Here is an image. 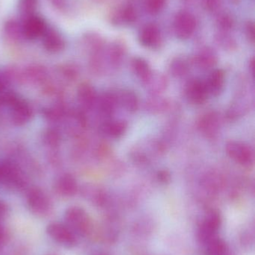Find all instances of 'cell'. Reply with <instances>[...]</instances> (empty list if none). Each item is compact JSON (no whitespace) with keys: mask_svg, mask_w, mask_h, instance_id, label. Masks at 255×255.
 Returning a JSON list of instances; mask_svg holds the SVG:
<instances>
[{"mask_svg":"<svg viewBox=\"0 0 255 255\" xmlns=\"http://www.w3.org/2000/svg\"><path fill=\"white\" fill-rule=\"evenodd\" d=\"M137 13L134 7L131 5H126L115 10L112 16V22L120 24H132L136 20Z\"/></svg>","mask_w":255,"mask_h":255,"instance_id":"obj_14","label":"cell"},{"mask_svg":"<svg viewBox=\"0 0 255 255\" xmlns=\"http://www.w3.org/2000/svg\"><path fill=\"white\" fill-rule=\"evenodd\" d=\"M159 178L162 181H168L169 180V175L166 174V172H161L159 175Z\"/></svg>","mask_w":255,"mask_h":255,"instance_id":"obj_33","label":"cell"},{"mask_svg":"<svg viewBox=\"0 0 255 255\" xmlns=\"http://www.w3.org/2000/svg\"><path fill=\"white\" fill-rule=\"evenodd\" d=\"M166 4V0H146L145 6L147 10L151 14H156L161 11Z\"/></svg>","mask_w":255,"mask_h":255,"instance_id":"obj_26","label":"cell"},{"mask_svg":"<svg viewBox=\"0 0 255 255\" xmlns=\"http://www.w3.org/2000/svg\"><path fill=\"white\" fill-rule=\"evenodd\" d=\"M22 178L17 168L11 163H0V184L9 187L22 185Z\"/></svg>","mask_w":255,"mask_h":255,"instance_id":"obj_9","label":"cell"},{"mask_svg":"<svg viewBox=\"0 0 255 255\" xmlns=\"http://www.w3.org/2000/svg\"><path fill=\"white\" fill-rule=\"evenodd\" d=\"M1 103H6L10 107L12 121L16 125H22L29 121L31 109L28 104L12 94H7L0 98Z\"/></svg>","mask_w":255,"mask_h":255,"instance_id":"obj_3","label":"cell"},{"mask_svg":"<svg viewBox=\"0 0 255 255\" xmlns=\"http://www.w3.org/2000/svg\"><path fill=\"white\" fill-rule=\"evenodd\" d=\"M55 190L63 197H71L77 192L76 180L71 175H64L57 181Z\"/></svg>","mask_w":255,"mask_h":255,"instance_id":"obj_13","label":"cell"},{"mask_svg":"<svg viewBox=\"0 0 255 255\" xmlns=\"http://www.w3.org/2000/svg\"><path fill=\"white\" fill-rule=\"evenodd\" d=\"M66 225L79 236H88L92 230V223L88 213L80 207L69 208L64 214Z\"/></svg>","mask_w":255,"mask_h":255,"instance_id":"obj_1","label":"cell"},{"mask_svg":"<svg viewBox=\"0 0 255 255\" xmlns=\"http://www.w3.org/2000/svg\"><path fill=\"white\" fill-rule=\"evenodd\" d=\"M160 39V29L154 23L145 25L139 33V42L145 47H154L158 44Z\"/></svg>","mask_w":255,"mask_h":255,"instance_id":"obj_11","label":"cell"},{"mask_svg":"<svg viewBox=\"0 0 255 255\" xmlns=\"http://www.w3.org/2000/svg\"><path fill=\"white\" fill-rule=\"evenodd\" d=\"M171 70L175 76H181L187 72V66L184 61L176 60L172 63Z\"/></svg>","mask_w":255,"mask_h":255,"instance_id":"obj_28","label":"cell"},{"mask_svg":"<svg viewBox=\"0 0 255 255\" xmlns=\"http://www.w3.org/2000/svg\"><path fill=\"white\" fill-rule=\"evenodd\" d=\"M127 124L124 121H112L105 126V131L111 137L119 138L127 130Z\"/></svg>","mask_w":255,"mask_h":255,"instance_id":"obj_22","label":"cell"},{"mask_svg":"<svg viewBox=\"0 0 255 255\" xmlns=\"http://www.w3.org/2000/svg\"><path fill=\"white\" fill-rule=\"evenodd\" d=\"M46 30V24L41 18L28 16L23 27V33L28 39L34 40L43 35Z\"/></svg>","mask_w":255,"mask_h":255,"instance_id":"obj_10","label":"cell"},{"mask_svg":"<svg viewBox=\"0 0 255 255\" xmlns=\"http://www.w3.org/2000/svg\"></svg>","mask_w":255,"mask_h":255,"instance_id":"obj_35","label":"cell"},{"mask_svg":"<svg viewBox=\"0 0 255 255\" xmlns=\"http://www.w3.org/2000/svg\"><path fill=\"white\" fill-rule=\"evenodd\" d=\"M27 203L30 211L38 217H46L52 210L50 199L44 192L38 188L30 190L27 196Z\"/></svg>","mask_w":255,"mask_h":255,"instance_id":"obj_6","label":"cell"},{"mask_svg":"<svg viewBox=\"0 0 255 255\" xmlns=\"http://www.w3.org/2000/svg\"><path fill=\"white\" fill-rule=\"evenodd\" d=\"M43 35V45L49 52H59L64 48V40L56 31L46 30Z\"/></svg>","mask_w":255,"mask_h":255,"instance_id":"obj_15","label":"cell"},{"mask_svg":"<svg viewBox=\"0 0 255 255\" xmlns=\"http://www.w3.org/2000/svg\"><path fill=\"white\" fill-rule=\"evenodd\" d=\"M117 105V96L112 94H105L100 100V108L105 115H112L115 112Z\"/></svg>","mask_w":255,"mask_h":255,"instance_id":"obj_23","label":"cell"},{"mask_svg":"<svg viewBox=\"0 0 255 255\" xmlns=\"http://www.w3.org/2000/svg\"><path fill=\"white\" fill-rule=\"evenodd\" d=\"M46 233L51 239L65 248H73L77 244V235L66 224L50 223L46 227Z\"/></svg>","mask_w":255,"mask_h":255,"instance_id":"obj_4","label":"cell"},{"mask_svg":"<svg viewBox=\"0 0 255 255\" xmlns=\"http://www.w3.org/2000/svg\"><path fill=\"white\" fill-rule=\"evenodd\" d=\"M37 0H20L19 1V9L24 14L31 15L36 7Z\"/></svg>","mask_w":255,"mask_h":255,"instance_id":"obj_27","label":"cell"},{"mask_svg":"<svg viewBox=\"0 0 255 255\" xmlns=\"http://www.w3.org/2000/svg\"><path fill=\"white\" fill-rule=\"evenodd\" d=\"M247 34L249 40L254 43L255 41V24L253 22H249L247 25Z\"/></svg>","mask_w":255,"mask_h":255,"instance_id":"obj_30","label":"cell"},{"mask_svg":"<svg viewBox=\"0 0 255 255\" xmlns=\"http://www.w3.org/2000/svg\"><path fill=\"white\" fill-rule=\"evenodd\" d=\"M78 97L81 104L85 107H91L96 100L95 91L91 85L82 84L78 90Z\"/></svg>","mask_w":255,"mask_h":255,"instance_id":"obj_20","label":"cell"},{"mask_svg":"<svg viewBox=\"0 0 255 255\" xmlns=\"http://www.w3.org/2000/svg\"><path fill=\"white\" fill-rule=\"evenodd\" d=\"M131 66L136 76L145 83H147L152 76L151 67L143 58H135L132 61Z\"/></svg>","mask_w":255,"mask_h":255,"instance_id":"obj_16","label":"cell"},{"mask_svg":"<svg viewBox=\"0 0 255 255\" xmlns=\"http://www.w3.org/2000/svg\"><path fill=\"white\" fill-rule=\"evenodd\" d=\"M207 246V255H230L229 247L226 241L221 238H214Z\"/></svg>","mask_w":255,"mask_h":255,"instance_id":"obj_19","label":"cell"},{"mask_svg":"<svg viewBox=\"0 0 255 255\" xmlns=\"http://www.w3.org/2000/svg\"><path fill=\"white\" fill-rule=\"evenodd\" d=\"M226 76L222 70H215L211 73L206 83L208 94L214 97L220 95L224 90Z\"/></svg>","mask_w":255,"mask_h":255,"instance_id":"obj_12","label":"cell"},{"mask_svg":"<svg viewBox=\"0 0 255 255\" xmlns=\"http://www.w3.org/2000/svg\"><path fill=\"white\" fill-rule=\"evenodd\" d=\"M124 54H125V47L122 43L120 42H115V43H113L111 46L110 52H109L110 60L112 64L115 65L119 64L122 61Z\"/></svg>","mask_w":255,"mask_h":255,"instance_id":"obj_24","label":"cell"},{"mask_svg":"<svg viewBox=\"0 0 255 255\" xmlns=\"http://www.w3.org/2000/svg\"><path fill=\"white\" fill-rule=\"evenodd\" d=\"M4 239V229H2L1 226H0V246L2 244L3 241Z\"/></svg>","mask_w":255,"mask_h":255,"instance_id":"obj_34","label":"cell"},{"mask_svg":"<svg viewBox=\"0 0 255 255\" xmlns=\"http://www.w3.org/2000/svg\"><path fill=\"white\" fill-rule=\"evenodd\" d=\"M220 0H205V4L208 10L214 11L220 7Z\"/></svg>","mask_w":255,"mask_h":255,"instance_id":"obj_31","label":"cell"},{"mask_svg":"<svg viewBox=\"0 0 255 255\" xmlns=\"http://www.w3.org/2000/svg\"><path fill=\"white\" fill-rule=\"evenodd\" d=\"M186 95L189 101L193 104H203L209 95L206 83L200 79H192L187 83Z\"/></svg>","mask_w":255,"mask_h":255,"instance_id":"obj_8","label":"cell"},{"mask_svg":"<svg viewBox=\"0 0 255 255\" xmlns=\"http://www.w3.org/2000/svg\"><path fill=\"white\" fill-rule=\"evenodd\" d=\"M217 61V58L215 54L209 49L202 51L195 57V63L202 68L212 67L213 66L215 65Z\"/></svg>","mask_w":255,"mask_h":255,"instance_id":"obj_21","label":"cell"},{"mask_svg":"<svg viewBox=\"0 0 255 255\" xmlns=\"http://www.w3.org/2000/svg\"><path fill=\"white\" fill-rule=\"evenodd\" d=\"M217 24H218L219 28L223 32H227L228 31L233 28L234 19L230 15L223 13L219 16L218 19H217Z\"/></svg>","mask_w":255,"mask_h":255,"instance_id":"obj_25","label":"cell"},{"mask_svg":"<svg viewBox=\"0 0 255 255\" xmlns=\"http://www.w3.org/2000/svg\"><path fill=\"white\" fill-rule=\"evenodd\" d=\"M196 27V20L194 16L187 11L178 13L174 21V30L177 37L180 40L190 38Z\"/></svg>","mask_w":255,"mask_h":255,"instance_id":"obj_7","label":"cell"},{"mask_svg":"<svg viewBox=\"0 0 255 255\" xmlns=\"http://www.w3.org/2000/svg\"><path fill=\"white\" fill-rule=\"evenodd\" d=\"M226 151L231 158L246 168L253 167L254 164V151L253 148L239 141H230L226 145Z\"/></svg>","mask_w":255,"mask_h":255,"instance_id":"obj_5","label":"cell"},{"mask_svg":"<svg viewBox=\"0 0 255 255\" xmlns=\"http://www.w3.org/2000/svg\"><path fill=\"white\" fill-rule=\"evenodd\" d=\"M118 104L119 103L126 110L130 112H136L139 107L137 96L130 91H124L117 96Z\"/></svg>","mask_w":255,"mask_h":255,"instance_id":"obj_17","label":"cell"},{"mask_svg":"<svg viewBox=\"0 0 255 255\" xmlns=\"http://www.w3.org/2000/svg\"><path fill=\"white\" fill-rule=\"evenodd\" d=\"M218 118L214 113L207 114L199 123L201 130L208 136L215 134L218 130Z\"/></svg>","mask_w":255,"mask_h":255,"instance_id":"obj_18","label":"cell"},{"mask_svg":"<svg viewBox=\"0 0 255 255\" xmlns=\"http://www.w3.org/2000/svg\"><path fill=\"white\" fill-rule=\"evenodd\" d=\"M222 226V217L218 211H209L205 220L199 226L198 238L202 244H208L210 241L217 238L218 231Z\"/></svg>","mask_w":255,"mask_h":255,"instance_id":"obj_2","label":"cell"},{"mask_svg":"<svg viewBox=\"0 0 255 255\" xmlns=\"http://www.w3.org/2000/svg\"><path fill=\"white\" fill-rule=\"evenodd\" d=\"M7 214V207L2 202H0V220H2Z\"/></svg>","mask_w":255,"mask_h":255,"instance_id":"obj_32","label":"cell"},{"mask_svg":"<svg viewBox=\"0 0 255 255\" xmlns=\"http://www.w3.org/2000/svg\"><path fill=\"white\" fill-rule=\"evenodd\" d=\"M218 38H217V40H218L219 43L222 45V46H224L225 48L229 47L232 48L235 46V41L232 39V37L226 34V32L221 33V34L217 35Z\"/></svg>","mask_w":255,"mask_h":255,"instance_id":"obj_29","label":"cell"}]
</instances>
